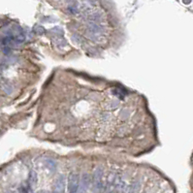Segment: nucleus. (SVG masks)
Returning a JSON list of instances; mask_svg holds the SVG:
<instances>
[{
    "mask_svg": "<svg viewBox=\"0 0 193 193\" xmlns=\"http://www.w3.org/2000/svg\"><path fill=\"white\" fill-rule=\"evenodd\" d=\"M45 31V29L42 27V26H36L35 27V32L37 33V34H43Z\"/></svg>",
    "mask_w": 193,
    "mask_h": 193,
    "instance_id": "obj_15",
    "label": "nucleus"
},
{
    "mask_svg": "<svg viewBox=\"0 0 193 193\" xmlns=\"http://www.w3.org/2000/svg\"><path fill=\"white\" fill-rule=\"evenodd\" d=\"M104 175V170L101 167H98L93 174V188L95 192H100L103 187L102 179Z\"/></svg>",
    "mask_w": 193,
    "mask_h": 193,
    "instance_id": "obj_2",
    "label": "nucleus"
},
{
    "mask_svg": "<svg viewBox=\"0 0 193 193\" xmlns=\"http://www.w3.org/2000/svg\"><path fill=\"white\" fill-rule=\"evenodd\" d=\"M140 187H141V182L139 181H135L134 183H133L130 187H129V190H128V193H138L139 192V189Z\"/></svg>",
    "mask_w": 193,
    "mask_h": 193,
    "instance_id": "obj_7",
    "label": "nucleus"
},
{
    "mask_svg": "<svg viewBox=\"0 0 193 193\" xmlns=\"http://www.w3.org/2000/svg\"><path fill=\"white\" fill-rule=\"evenodd\" d=\"M118 106H119L118 100H112V101L108 102V104L106 105V109L109 111H112V110H115V109L118 108Z\"/></svg>",
    "mask_w": 193,
    "mask_h": 193,
    "instance_id": "obj_9",
    "label": "nucleus"
},
{
    "mask_svg": "<svg viewBox=\"0 0 193 193\" xmlns=\"http://www.w3.org/2000/svg\"><path fill=\"white\" fill-rule=\"evenodd\" d=\"M90 183V177L88 174H84L80 181V185H79V192L80 193H85V191L88 189Z\"/></svg>",
    "mask_w": 193,
    "mask_h": 193,
    "instance_id": "obj_5",
    "label": "nucleus"
},
{
    "mask_svg": "<svg viewBox=\"0 0 193 193\" xmlns=\"http://www.w3.org/2000/svg\"><path fill=\"white\" fill-rule=\"evenodd\" d=\"M110 114H108V113H103V114L101 115L100 117V121L102 122H107L109 119H110Z\"/></svg>",
    "mask_w": 193,
    "mask_h": 193,
    "instance_id": "obj_11",
    "label": "nucleus"
},
{
    "mask_svg": "<svg viewBox=\"0 0 193 193\" xmlns=\"http://www.w3.org/2000/svg\"><path fill=\"white\" fill-rule=\"evenodd\" d=\"M18 193H29V190H28V187L26 185H21L18 187Z\"/></svg>",
    "mask_w": 193,
    "mask_h": 193,
    "instance_id": "obj_13",
    "label": "nucleus"
},
{
    "mask_svg": "<svg viewBox=\"0 0 193 193\" xmlns=\"http://www.w3.org/2000/svg\"><path fill=\"white\" fill-rule=\"evenodd\" d=\"M65 184H66L65 177L63 175H60L56 179V181L55 183L52 193H65Z\"/></svg>",
    "mask_w": 193,
    "mask_h": 193,
    "instance_id": "obj_4",
    "label": "nucleus"
},
{
    "mask_svg": "<svg viewBox=\"0 0 193 193\" xmlns=\"http://www.w3.org/2000/svg\"><path fill=\"white\" fill-rule=\"evenodd\" d=\"M45 164H46V167L48 168L50 171H51V172L55 171V169H56V164H55V162L54 160H52V159H50V158L46 159Z\"/></svg>",
    "mask_w": 193,
    "mask_h": 193,
    "instance_id": "obj_8",
    "label": "nucleus"
},
{
    "mask_svg": "<svg viewBox=\"0 0 193 193\" xmlns=\"http://www.w3.org/2000/svg\"><path fill=\"white\" fill-rule=\"evenodd\" d=\"M3 90L7 93V94H11L12 91H13V88L9 84H4L3 85Z\"/></svg>",
    "mask_w": 193,
    "mask_h": 193,
    "instance_id": "obj_14",
    "label": "nucleus"
},
{
    "mask_svg": "<svg viewBox=\"0 0 193 193\" xmlns=\"http://www.w3.org/2000/svg\"><path fill=\"white\" fill-rule=\"evenodd\" d=\"M6 193H13V192H11V191H8V192H6Z\"/></svg>",
    "mask_w": 193,
    "mask_h": 193,
    "instance_id": "obj_16",
    "label": "nucleus"
},
{
    "mask_svg": "<svg viewBox=\"0 0 193 193\" xmlns=\"http://www.w3.org/2000/svg\"><path fill=\"white\" fill-rule=\"evenodd\" d=\"M37 179H38L37 173L35 171H30L28 177V184L30 186H35L37 184Z\"/></svg>",
    "mask_w": 193,
    "mask_h": 193,
    "instance_id": "obj_6",
    "label": "nucleus"
},
{
    "mask_svg": "<svg viewBox=\"0 0 193 193\" xmlns=\"http://www.w3.org/2000/svg\"><path fill=\"white\" fill-rule=\"evenodd\" d=\"M80 185V177L78 174L71 173L68 177V193H78Z\"/></svg>",
    "mask_w": 193,
    "mask_h": 193,
    "instance_id": "obj_3",
    "label": "nucleus"
},
{
    "mask_svg": "<svg viewBox=\"0 0 193 193\" xmlns=\"http://www.w3.org/2000/svg\"><path fill=\"white\" fill-rule=\"evenodd\" d=\"M85 36L88 39L92 40V41H99V40L103 39L104 29L100 25L95 24V23H91L85 32Z\"/></svg>",
    "mask_w": 193,
    "mask_h": 193,
    "instance_id": "obj_1",
    "label": "nucleus"
},
{
    "mask_svg": "<svg viewBox=\"0 0 193 193\" xmlns=\"http://www.w3.org/2000/svg\"><path fill=\"white\" fill-rule=\"evenodd\" d=\"M128 117H129V111L127 109H124L121 112V117L123 119V121L127 118Z\"/></svg>",
    "mask_w": 193,
    "mask_h": 193,
    "instance_id": "obj_12",
    "label": "nucleus"
},
{
    "mask_svg": "<svg viewBox=\"0 0 193 193\" xmlns=\"http://www.w3.org/2000/svg\"><path fill=\"white\" fill-rule=\"evenodd\" d=\"M55 45L58 47V48H64V47L67 46V42H66L64 39L57 38L56 41H55Z\"/></svg>",
    "mask_w": 193,
    "mask_h": 193,
    "instance_id": "obj_10",
    "label": "nucleus"
}]
</instances>
